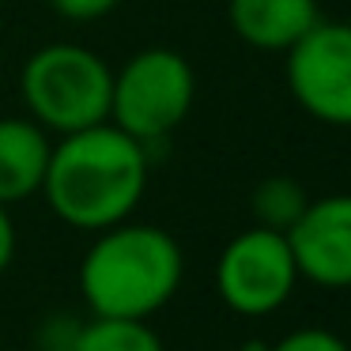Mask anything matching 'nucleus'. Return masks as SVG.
<instances>
[{"label":"nucleus","instance_id":"nucleus-5","mask_svg":"<svg viewBox=\"0 0 351 351\" xmlns=\"http://www.w3.org/2000/svg\"><path fill=\"white\" fill-rule=\"evenodd\" d=\"M302 283L287 234L250 223L238 230L215 261V291L238 317H268L283 310Z\"/></svg>","mask_w":351,"mask_h":351},{"label":"nucleus","instance_id":"nucleus-14","mask_svg":"<svg viewBox=\"0 0 351 351\" xmlns=\"http://www.w3.org/2000/svg\"><path fill=\"white\" fill-rule=\"evenodd\" d=\"M121 0H49V8L69 23H99L110 12H117Z\"/></svg>","mask_w":351,"mask_h":351},{"label":"nucleus","instance_id":"nucleus-4","mask_svg":"<svg viewBox=\"0 0 351 351\" xmlns=\"http://www.w3.org/2000/svg\"><path fill=\"white\" fill-rule=\"evenodd\" d=\"M197 102V72L189 57L167 46H147L114 69L110 121L144 147L162 144L182 129Z\"/></svg>","mask_w":351,"mask_h":351},{"label":"nucleus","instance_id":"nucleus-7","mask_svg":"<svg viewBox=\"0 0 351 351\" xmlns=\"http://www.w3.org/2000/svg\"><path fill=\"white\" fill-rule=\"evenodd\" d=\"M298 276L325 291H351V193L310 197L287 230Z\"/></svg>","mask_w":351,"mask_h":351},{"label":"nucleus","instance_id":"nucleus-1","mask_svg":"<svg viewBox=\"0 0 351 351\" xmlns=\"http://www.w3.org/2000/svg\"><path fill=\"white\" fill-rule=\"evenodd\" d=\"M152 178V147L121 132L114 121L53 140L42 182L49 212L72 230H99L136 215Z\"/></svg>","mask_w":351,"mask_h":351},{"label":"nucleus","instance_id":"nucleus-12","mask_svg":"<svg viewBox=\"0 0 351 351\" xmlns=\"http://www.w3.org/2000/svg\"><path fill=\"white\" fill-rule=\"evenodd\" d=\"M84 325L87 321L76 317V313H69V310L46 313V317L34 325V351H76Z\"/></svg>","mask_w":351,"mask_h":351},{"label":"nucleus","instance_id":"nucleus-15","mask_svg":"<svg viewBox=\"0 0 351 351\" xmlns=\"http://www.w3.org/2000/svg\"><path fill=\"white\" fill-rule=\"evenodd\" d=\"M16 245H19V234H16V219H12V208L0 204V276L12 268L16 261Z\"/></svg>","mask_w":351,"mask_h":351},{"label":"nucleus","instance_id":"nucleus-8","mask_svg":"<svg viewBox=\"0 0 351 351\" xmlns=\"http://www.w3.org/2000/svg\"><path fill=\"white\" fill-rule=\"evenodd\" d=\"M317 19V0H227L234 38L257 53H287Z\"/></svg>","mask_w":351,"mask_h":351},{"label":"nucleus","instance_id":"nucleus-16","mask_svg":"<svg viewBox=\"0 0 351 351\" xmlns=\"http://www.w3.org/2000/svg\"><path fill=\"white\" fill-rule=\"evenodd\" d=\"M242 351H265V348H261V343H253V348H242Z\"/></svg>","mask_w":351,"mask_h":351},{"label":"nucleus","instance_id":"nucleus-10","mask_svg":"<svg viewBox=\"0 0 351 351\" xmlns=\"http://www.w3.org/2000/svg\"><path fill=\"white\" fill-rule=\"evenodd\" d=\"M306 204H310V193H306V185L291 174H272V178H265V182H257L250 193L253 223H257V227H268V230H280V234H287V230L295 227L298 215L306 212Z\"/></svg>","mask_w":351,"mask_h":351},{"label":"nucleus","instance_id":"nucleus-3","mask_svg":"<svg viewBox=\"0 0 351 351\" xmlns=\"http://www.w3.org/2000/svg\"><path fill=\"white\" fill-rule=\"evenodd\" d=\"M110 84L114 69L106 57L76 42H49L23 61L19 99L49 136H69L110 121Z\"/></svg>","mask_w":351,"mask_h":351},{"label":"nucleus","instance_id":"nucleus-6","mask_svg":"<svg viewBox=\"0 0 351 351\" xmlns=\"http://www.w3.org/2000/svg\"><path fill=\"white\" fill-rule=\"evenodd\" d=\"M283 61L295 106L321 125L351 129V23L317 19Z\"/></svg>","mask_w":351,"mask_h":351},{"label":"nucleus","instance_id":"nucleus-9","mask_svg":"<svg viewBox=\"0 0 351 351\" xmlns=\"http://www.w3.org/2000/svg\"><path fill=\"white\" fill-rule=\"evenodd\" d=\"M53 136L31 117H0V204H23L46 182Z\"/></svg>","mask_w":351,"mask_h":351},{"label":"nucleus","instance_id":"nucleus-2","mask_svg":"<svg viewBox=\"0 0 351 351\" xmlns=\"http://www.w3.org/2000/svg\"><path fill=\"white\" fill-rule=\"evenodd\" d=\"M185 276V253L170 230L125 219L99 230L80 257V298L91 317L152 321L170 306Z\"/></svg>","mask_w":351,"mask_h":351},{"label":"nucleus","instance_id":"nucleus-11","mask_svg":"<svg viewBox=\"0 0 351 351\" xmlns=\"http://www.w3.org/2000/svg\"><path fill=\"white\" fill-rule=\"evenodd\" d=\"M76 351H167V343L147 321L87 317Z\"/></svg>","mask_w":351,"mask_h":351},{"label":"nucleus","instance_id":"nucleus-13","mask_svg":"<svg viewBox=\"0 0 351 351\" xmlns=\"http://www.w3.org/2000/svg\"><path fill=\"white\" fill-rule=\"evenodd\" d=\"M265 351H351V343L325 325H306V328H291L287 336L268 343Z\"/></svg>","mask_w":351,"mask_h":351}]
</instances>
